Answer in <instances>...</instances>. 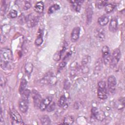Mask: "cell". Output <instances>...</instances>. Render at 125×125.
Returning a JSON list of instances; mask_svg holds the SVG:
<instances>
[{"label": "cell", "instance_id": "obj_1", "mask_svg": "<svg viewBox=\"0 0 125 125\" xmlns=\"http://www.w3.org/2000/svg\"><path fill=\"white\" fill-rule=\"evenodd\" d=\"M13 55L11 50L7 48H2L0 51V63L2 69L7 70L11 68Z\"/></svg>", "mask_w": 125, "mask_h": 125}, {"label": "cell", "instance_id": "obj_2", "mask_svg": "<svg viewBox=\"0 0 125 125\" xmlns=\"http://www.w3.org/2000/svg\"><path fill=\"white\" fill-rule=\"evenodd\" d=\"M97 96L99 99L104 100L107 99L108 94L106 88V83L104 81H100L98 83Z\"/></svg>", "mask_w": 125, "mask_h": 125}, {"label": "cell", "instance_id": "obj_3", "mask_svg": "<svg viewBox=\"0 0 125 125\" xmlns=\"http://www.w3.org/2000/svg\"><path fill=\"white\" fill-rule=\"evenodd\" d=\"M121 57V53L120 49L118 48H115L113 50L112 55L111 56V59L109 63L111 67L113 68L117 65V64L120 61Z\"/></svg>", "mask_w": 125, "mask_h": 125}, {"label": "cell", "instance_id": "obj_4", "mask_svg": "<svg viewBox=\"0 0 125 125\" xmlns=\"http://www.w3.org/2000/svg\"><path fill=\"white\" fill-rule=\"evenodd\" d=\"M10 116L12 120L13 125H23L24 123L19 113L15 109H12L10 110Z\"/></svg>", "mask_w": 125, "mask_h": 125}, {"label": "cell", "instance_id": "obj_5", "mask_svg": "<svg viewBox=\"0 0 125 125\" xmlns=\"http://www.w3.org/2000/svg\"><path fill=\"white\" fill-rule=\"evenodd\" d=\"M92 116L99 121H103L105 118L104 112L96 107H93L91 109Z\"/></svg>", "mask_w": 125, "mask_h": 125}, {"label": "cell", "instance_id": "obj_6", "mask_svg": "<svg viewBox=\"0 0 125 125\" xmlns=\"http://www.w3.org/2000/svg\"><path fill=\"white\" fill-rule=\"evenodd\" d=\"M26 21L29 27H33L38 24L39 22V17L34 13L30 14L26 19Z\"/></svg>", "mask_w": 125, "mask_h": 125}, {"label": "cell", "instance_id": "obj_7", "mask_svg": "<svg viewBox=\"0 0 125 125\" xmlns=\"http://www.w3.org/2000/svg\"><path fill=\"white\" fill-rule=\"evenodd\" d=\"M103 57L105 64H109L111 59V56L109 52V48L107 45H104L102 49Z\"/></svg>", "mask_w": 125, "mask_h": 125}, {"label": "cell", "instance_id": "obj_8", "mask_svg": "<svg viewBox=\"0 0 125 125\" xmlns=\"http://www.w3.org/2000/svg\"><path fill=\"white\" fill-rule=\"evenodd\" d=\"M116 84L117 80L115 77L113 75L109 76L107 78V85L109 91L111 93H113L115 91Z\"/></svg>", "mask_w": 125, "mask_h": 125}, {"label": "cell", "instance_id": "obj_9", "mask_svg": "<svg viewBox=\"0 0 125 125\" xmlns=\"http://www.w3.org/2000/svg\"><path fill=\"white\" fill-rule=\"evenodd\" d=\"M52 101V97L51 96H47L42 99L39 108L41 111H44L47 108L48 106L51 104Z\"/></svg>", "mask_w": 125, "mask_h": 125}, {"label": "cell", "instance_id": "obj_10", "mask_svg": "<svg viewBox=\"0 0 125 125\" xmlns=\"http://www.w3.org/2000/svg\"><path fill=\"white\" fill-rule=\"evenodd\" d=\"M32 95L35 106H39V105L42 100L40 94L36 90L33 89L32 91Z\"/></svg>", "mask_w": 125, "mask_h": 125}, {"label": "cell", "instance_id": "obj_11", "mask_svg": "<svg viewBox=\"0 0 125 125\" xmlns=\"http://www.w3.org/2000/svg\"><path fill=\"white\" fill-rule=\"evenodd\" d=\"M19 107L21 112H26L28 108V100L21 98V99L19 101Z\"/></svg>", "mask_w": 125, "mask_h": 125}, {"label": "cell", "instance_id": "obj_12", "mask_svg": "<svg viewBox=\"0 0 125 125\" xmlns=\"http://www.w3.org/2000/svg\"><path fill=\"white\" fill-rule=\"evenodd\" d=\"M80 27L79 26H76L74 27L71 33V40L72 42H75L79 38L80 35Z\"/></svg>", "mask_w": 125, "mask_h": 125}, {"label": "cell", "instance_id": "obj_13", "mask_svg": "<svg viewBox=\"0 0 125 125\" xmlns=\"http://www.w3.org/2000/svg\"><path fill=\"white\" fill-rule=\"evenodd\" d=\"M108 28L109 30L113 33L117 31L118 29V20L116 18H112L110 20Z\"/></svg>", "mask_w": 125, "mask_h": 125}, {"label": "cell", "instance_id": "obj_14", "mask_svg": "<svg viewBox=\"0 0 125 125\" xmlns=\"http://www.w3.org/2000/svg\"><path fill=\"white\" fill-rule=\"evenodd\" d=\"M95 36L96 38L100 41H104L105 39V34L104 30L102 28L97 29L95 32Z\"/></svg>", "mask_w": 125, "mask_h": 125}, {"label": "cell", "instance_id": "obj_15", "mask_svg": "<svg viewBox=\"0 0 125 125\" xmlns=\"http://www.w3.org/2000/svg\"><path fill=\"white\" fill-rule=\"evenodd\" d=\"M86 22L87 24H89L92 20L93 16V9L91 5H89L86 9Z\"/></svg>", "mask_w": 125, "mask_h": 125}, {"label": "cell", "instance_id": "obj_16", "mask_svg": "<svg viewBox=\"0 0 125 125\" xmlns=\"http://www.w3.org/2000/svg\"><path fill=\"white\" fill-rule=\"evenodd\" d=\"M83 1L82 0H71L70 3L73 9L77 12H79L81 10V5L83 3Z\"/></svg>", "mask_w": 125, "mask_h": 125}, {"label": "cell", "instance_id": "obj_17", "mask_svg": "<svg viewBox=\"0 0 125 125\" xmlns=\"http://www.w3.org/2000/svg\"><path fill=\"white\" fill-rule=\"evenodd\" d=\"M43 42V32L42 30L40 29H39L37 37L35 41V44L37 46L41 45Z\"/></svg>", "mask_w": 125, "mask_h": 125}, {"label": "cell", "instance_id": "obj_18", "mask_svg": "<svg viewBox=\"0 0 125 125\" xmlns=\"http://www.w3.org/2000/svg\"><path fill=\"white\" fill-rule=\"evenodd\" d=\"M34 10L38 13H42L44 10V3L42 1H39L34 6Z\"/></svg>", "mask_w": 125, "mask_h": 125}, {"label": "cell", "instance_id": "obj_19", "mask_svg": "<svg viewBox=\"0 0 125 125\" xmlns=\"http://www.w3.org/2000/svg\"><path fill=\"white\" fill-rule=\"evenodd\" d=\"M109 21V18L107 16L104 15L99 18L98 22L101 26H105Z\"/></svg>", "mask_w": 125, "mask_h": 125}, {"label": "cell", "instance_id": "obj_20", "mask_svg": "<svg viewBox=\"0 0 125 125\" xmlns=\"http://www.w3.org/2000/svg\"><path fill=\"white\" fill-rule=\"evenodd\" d=\"M58 104L60 107H63V108L64 107H66V105L68 106L66 103V98L64 95H62L60 97L58 101Z\"/></svg>", "mask_w": 125, "mask_h": 125}, {"label": "cell", "instance_id": "obj_21", "mask_svg": "<svg viewBox=\"0 0 125 125\" xmlns=\"http://www.w3.org/2000/svg\"><path fill=\"white\" fill-rule=\"evenodd\" d=\"M51 120L49 116L47 115H44L42 116L41 118V122L42 125H47L51 124Z\"/></svg>", "mask_w": 125, "mask_h": 125}, {"label": "cell", "instance_id": "obj_22", "mask_svg": "<svg viewBox=\"0 0 125 125\" xmlns=\"http://www.w3.org/2000/svg\"><path fill=\"white\" fill-rule=\"evenodd\" d=\"M27 85V81L25 79L22 78L21 81L20 87H19V92L20 94H21L23 91L25 89L26 86Z\"/></svg>", "mask_w": 125, "mask_h": 125}, {"label": "cell", "instance_id": "obj_23", "mask_svg": "<svg viewBox=\"0 0 125 125\" xmlns=\"http://www.w3.org/2000/svg\"><path fill=\"white\" fill-rule=\"evenodd\" d=\"M125 98L123 97H120L117 103L116 106L118 109H122L125 107Z\"/></svg>", "mask_w": 125, "mask_h": 125}, {"label": "cell", "instance_id": "obj_24", "mask_svg": "<svg viewBox=\"0 0 125 125\" xmlns=\"http://www.w3.org/2000/svg\"><path fill=\"white\" fill-rule=\"evenodd\" d=\"M74 119L72 116H66L64 118L63 120V123L62 124L64 125H71L74 123Z\"/></svg>", "mask_w": 125, "mask_h": 125}, {"label": "cell", "instance_id": "obj_25", "mask_svg": "<svg viewBox=\"0 0 125 125\" xmlns=\"http://www.w3.org/2000/svg\"><path fill=\"white\" fill-rule=\"evenodd\" d=\"M116 4L115 3H108L105 6V11L107 13H109L111 12L115 8Z\"/></svg>", "mask_w": 125, "mask_h": 125}, {"label": "cell", "instance_id": "obj_26", "mask_svg": "<svg viewBox=\"0 0 125 125\" xmlns=\"http://www.w3.org/2000/svg\"><path fill=\"white\" fill-rule=\"evenodd\" d=\"M60 8V6L58 4H54L52 6H50L48 10V13L49 14H51L53 13L54 12L57 11Z\"/></svg>", "mask_w": 125, "mask_h": 125}, {"label": "cell", "instance_id": "obj_27", "mask_svg": "<svg viewBox=\"0 0 125 125\" xmlns=\"http://www.w3.org/2000/svg\"><path fill=\"white\" fill-rule=\"evenodd\" d=\"M33 69V65L31 62H27L25 65V70L28 75H30Z\"/></svg>", "mask_w": 125, "mask_h": 125}, {"label": "cell", "instance_id": "obj_28", "mask_svg": "<svg viewBox=\"0 0 125 125\" xmlns=\"http://www.w3.org/2000/svg\"><path fill=\"white\" fill-rule=\"evenodd\" d=\"M30 93H31V91H30L29 89H25L23 91V92L21 94V98H22V99L28 100V98H29V95H30Z\"/></svg>", "mask_w": 125, "mask_h": 125}, {"label": "cell", "instance_id": "obj_29", "mask_svg": "<svg viewBox=\"0 0 125 125\" xmlns=\"http://www.w3.org/2000/svg\"><path fill=\"white\" fill-rule=\"evenodd\" d=\"M107 4V1L104 0H98L96 2V6L98 9H101Z\"/></svg>", "mask_w": 125, "mask_h": 125}, {"label": "cell", "instance_id": "obj_30", "mask_svg": "<svg viewBox=\"0 0 125 125\" xmlns=\"http://www.w3.org/2000/svg\"><path fill=\"white\" fill-rule=\"evenodd\" d=\"M62 51H58L56 52L53 55V60L56 62L59 61L61 59V58L62 56Z\"/></svg>", "mask_w": 125, "mask_h": 125}, {"label": "cell", "instance_id": "obj_31", "mask_svg": "<svg viewBox=\"0 0 125 125\" xmlns=\"http://www.w3.org/2000/svg\"><path fill=\"white\" fill-rule=\"evenodd\" d=\"M8 17L11 19H14L16 18L18 16V12L16 10L12 9L8 13Z\"/></svg>", "mask_w": 125, "mask_h": 125}, {"label": "cell", "instance_id": "obj_32", "mask_svg": "<svg viewBox=\"0 0 125 125\" xmlns=\"http://www.w3.org/2000/svg\"><path fill=\"white\" fill-rule=\"evenodd\" d=\"M55 108V103H53L52 104H51L50 105L49 104L48 107H47V111L48 112H51L53 110H54Z\"/></svg>", "mask_w": 125, "mask_h": 125}, {"label": "cell", "instance_id": "obj_33", "mask_svg": "<svg viewBox=\"0 0 125 125\" xmlns=\"http://www.w3.org/2000/svg\"><path fill=\"white\" fill-rule=\"evenodd\" d=\"M31 4L28 1H25L23 6V9L24 10H28L31 7Z\"/></svg>", "mask_w": 125, "mask_h": 125}, {"label": "cell", "instance_id": "obj_34", "mask_svg": "<svg viewBox=\"0 0 125 125\" xmlns=\"http://www.w3.org/2000/svg\"><path fill=\"white\" fill-rule=\"evenodd\" d=\"M66 62H61L60 64H59V68L60 69H62L63 67H64V66L66 65Z\"/></svg>", "mask_w": 125, "mask_h": 125}, {"label": "cell", "instance_id": "obj_35", "mask_svg": "<svg viewBox=\"0 0 125 125\" xmlns=\"http://www.w3.org/2000/svg\"><path fill=\"white\" fill-rule=\"evenodd\" d=\"M4 77H3L1 75L0 76V85L1 86H3L5 85V81L4 79Z\"/></svg>", "mask_w": 125, "mask_h": 125}]
</instances>
